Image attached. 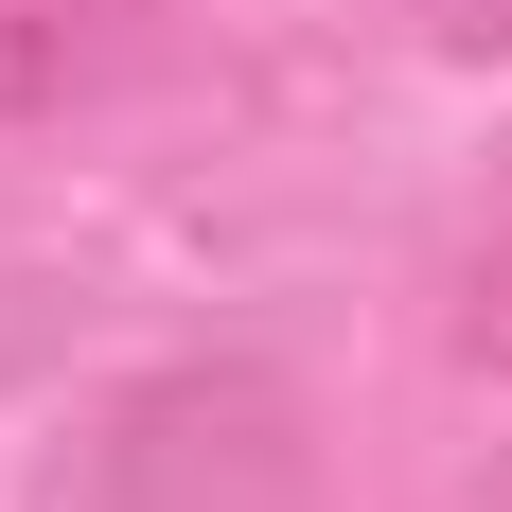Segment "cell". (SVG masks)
Wrapping results in <instances>:
<instances>
[{
    "label": "cell",
    "mask_w": 512,
    "mask_h": 512,
    "mask_svg": "<svg viewBox=\"0 0 512 512\" xmlns=\"http://www.w3.org/2000/svg\"><path fill=\"white\" fill-rule=\"evenodd\" d=\"M89 512H301V407H283V371H248V354L142 371L89 424Z\"/></svg>",
    "instance_id": "cell-1"
},
{
    "label": "cell",
    "mask_w": 512,
    "mask_h": 512,
    "mask_svg": "<svg viewBox=\"0 0 512 512\" xmlns=\"http://www.w3.org/2000/svg\"><path fill=\"white\" fill-rule=\"evenodd\" d=\"M142 36H159V0H0V142L106 106L142 71Z\"/></svg>",
    "instance_id": "cell-2"
},
{
    "label": "cell",
    "mask_w": 512,
    "mask_h": 512,
    "mask_svg": "<svg viewBox=\"0 0 512 512\" xmlns=\"http://www.w3.org/2000/svg\"><path fill=\"white\" fill-rule=\"evenodd\" d=\"M424 36L442 53H512V0H424Z\"/></svg>",
    "instance_id": "cell-3"
},
{
    "label": "cell",
    "mask_w": 512,
    "mask_h": 512,
    "mask_svg": "<svg viewBox=\"0 0 512 512\" xmlns=\"http://www.w3.org/2000/svg\"><path fill=\"white\" fill-rule=\"evenodd\" d=\"M477 512H512V460H495V495H477Z\"/></svg>",
    "instance_id": "cell-4"
}]
</instances>
